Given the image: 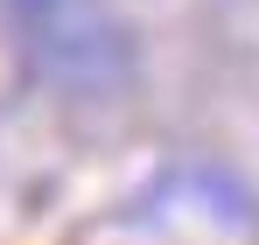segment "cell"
<instances>
[{
    "instance_id": "1",
    "label": "cell",
    "mask_w": 259,
    "mask_h": 245,
    "mask_svg": "<svg viewBox=\"0 0 259 245\" xmlns=\"http://www.w3.org/2000/svg\"><path fill=\"white\" fill-rule=\"evenodd\" d=\"M7 35L21 70L63 98H112L140 70L126 0H7Z\"/></svg>"
}]
</instances>
